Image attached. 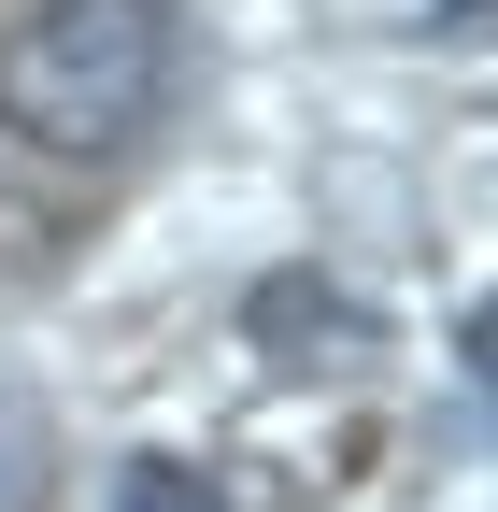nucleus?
Masks as SVG:
<instances>
[{
	"mask_svg": "<svg viewBox=\"0 0 498 512\" xmlns=\"http://www.w3.org/2000/svg\"><path fill=\"white\" fill-rule=\"evenodd\" d=\"M171 86V15L157 0H43V15L0 43V114L57 157H100L129 143Z\"/></svg>",
	"mask_w": 498,
	"mask_h": 512,
	"instance_id": "obj_1",
	"label": "nucleus"
},
{
	"mask_svg": "<svg viewBox=\"0 0 498 512\" xmlns=\"http://www.w3.org/2000/svg\"><path fill=\"white\" fill-rule=\"evenodd\" d=\"M114 512H228L214 470H185V456H129L114 470Z\"/></svg>",
	"mask_w": 498,
	"mask_h": 512,
	"instance_id": "obj_3",
	"label": "nucleus"
},
{
	"mask_svg": "<svg viewBox=\"0 0 498 512\" xmlns=\"http://www.w3.org/2000/svg\"><path fill=\"white\" fill-rule=\"evenodd\" d=\"M257 342H271V370H356L370 313L342 285H314V271H285V285H257Z\"/></svg>",
	"mask_w": 498,
	"mask_h": 512,
	"instance_id": "obj_2",
	"label": "nucleus"
},
{
	"mask_svg": "<svg viewBox=\"0 0 498 512\" xmlns=\"http://www.w3.org/2000/svg\"><path fill=\"white\" fill-rule=\"evenodd\" d=\"M0 512H43V413L0 384Z\"/></svg>",
	"mask_w": 498,
	"mask_h": 512,
	"instance_id": "obj_4",
	"label": "nucleus"
}]
</instances>
